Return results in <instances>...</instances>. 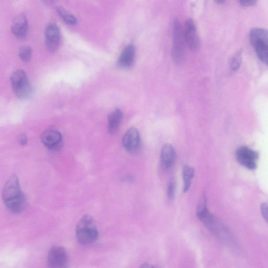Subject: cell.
Here are the masks:
<instances>
[{"label": "cell", "instance_id": "obj_1", "mask_svg": "<svg viewBox=\"0 0 268 268\" xmlns=\"http://www.w3.org/2000/svg\"><path fill=\"white\" fill-rule=\"evenodd\" d=\"M3 199L7 209L12 213H19L26 208L27 201L22 192L18 178L13 175L4 185Z\"/></svg>", "mask_w": 268, "mask_h": 268}, {"label": "cell", "instance_id": "obj_2", "mask_svg": "<svg viewBox=\"0 0 268 268\" xmlns=\"http://www.w3.org/2000/svg\"><path fill=\"white\" fill-rule=\"evenodd\" d=\"M76 234L78 242L82 245H88L94 243L99 235L95 219L90 215L84 216L77 225Z\"/></svg>", "mask_w": 268, "mask_h": 268}, {"label": "cell", "instance_id": "obj_3", "mask_svg": "<svg viewBox=\"0 0 268 268\" xmlns=\"http://www.w3.org/2000/svg\"><path fill=\"white\" fill-rule=\"evenodd\" d=\"M250 39L258 57L268 66V30L260 27L252 28Z\"/></svg>", "mask_w": 268, "mask_h": 268}, {"label": "cell", "instance_id": "obj_4", "mask_svg": "<svg viewBox=\"0 0 268 268\" xmlns=\"http://www.w3.org/2000/svg\"><path fill=\"white\" fill-rule=\"evenodd\" d=\"M184 42L181 24L178 19H176L173 24L172 57L174 63L177 65L182 64L184 59Z\"/></svg>", "mask_w": 268, "mask_h": 268}, {"label": "cell", "instance_id": "obj_5", "mask_svg": "<svg viewBox=\"0 0 268 268\" xmlns=\"http://www.w3.org/2000/svg\"><path fill=\"white\" fill-rule=\"evenodd\" d=\"M14 92L19 99H27L32 93V87L25 72L18 70L14 72L11 77Z\"/></svg>", "mask_w": 268, "mask_h": 268}, {"label": "cell", "instance_id": "obj_6", "mask_svg": "<svg viewBox=\"0 0 268 268\" xmlns=\"http://www.w3.org/2000/svg\"><path fill=\"white\" fill-rule=\"evenodd\" d=\"M48 265L50 268H66L69 263L68 256L64 247L54 246L50 250L48 258Z\"/></svg>", "mask_w": 268, "mask_h": 268}, {"label": "cell", "instance_id": "obj_7", "mask_svg": "<svg viewBox=\"0 0 268 268\" xmlns=\"http://www.w3.org/2000/svg\"><path fill=\"white\" fill-rule=\"evenodd\" d=\"M236 157L239 162L244 167L249 169H255L257 167V161L259 157V153L246 146L240 147L236 153Z\"/></svg>", "mask_w": 268, "mask_h": 268}, {"label": "cell", "instance_id": "obj_8", "mask_svg": "<svg viewBox=\"0 0 268 268\" xmlns=\"http://www.w3.org/2000/svg\"><path fill=\"white\" fill-rule=\"evenodd\" d=\"M45 44L51 53L56 51L61 42V35L58 26L55 23H50L46 28L45 32Z\"/></svg>", "mask_w": 268, "mask_h": 268}, {"label": "cell", "instance_id": "obj_9", "mask_svg": "<svg viewBox=\"0 0 268 268\" xmlns=\"http://www.w3.org/2000/svg\"><path fill=\"white\" fill-rule=\"evenodd\" d=\"M140 134L136 128H132L125 133L123 138V145L126 150L130 153L136 152L140 146Z\"/></svg>", "mask_w": 268, "mask_h": 268}, {"label": "cell", "instance_id": "obj_10", "mask_svg": "<svg viewBox=\"0 0 268 268\" xmlns=\"http://www.w3.org/2000/svg\"><path fill=\"white\" fill-rule=\"evenodd\" d=\"M184 37L185 43L192 51H197L200 46L197 29L192 19L187 20L185 24Z\"/></svg>", "mask_w": 268, "mask_h": 268}, {"label": "cell", "instance_id": "obj_11", "mask_svg": "<svg viewBox=\"0 0 268 268\" xmlns=\"http://www.w3.org/2000/svg\"><path fill=\"white\" fill-rule=\"evenodd\" d=\"M42 141L48 148L51 150L59 149L62 143V136L59 132L55 130L45 132L41 137Z\"/></svg>", "mask_w": 268, "mask_h": 268}, {"label": "cell", "instance_id": "obj_12", "mask_svg": "<svg viewBox=\"0 0 268 268\" xmlns=\"http://www.w3.org/2000/svg\"><path fill=\"white\" fill-rule=\"evenodd\" d=\"M11 30L17 38H25L28 32V22L26 16L20 14L16 17L13 20Z\"/></svg>", "mask_w": 268, "mask_h": 268}, {"label": "cell", "instance_id": "obj_13", "mask_svg": "<svg viewBox=\"0 0 268 268\" xmlns=\"http://www.w3.org/2000/svg\"><path fill=\"white\" fill-rule=\"evenodd\" d=\"M176 151L169 143L165 144L161 149L160 160L162 169L164 170L169 169L176 159Z\"/></svg>", "mask_w": 268, "mask_h": 268}, {"label": "cell", "instance_id": "obj_14", "mask_svg": "<svg viewBox=\"0 0 268 268\" xmlns=\"http://www.w3.org/2000/svg\"><path fill=\"white\" fill-rule=\"evenodd\" d=\"M135 48L133 45H129L122 51L118 60V65L121 68L131 67L135 58Z\"/></svg>", "mask_w": 268, "mask_h": 268}, {"label": "cell", "instance_id": "obj_15", "mask_svg": "<svg viewBox=\"0 0 268 268\" xmlns=\"http://www.w3.org/2000/svg\"><path fill=\"white\" fill-rule=\"evenodd\" d=\"M123 118V113L120 109L113 111L109 117L108 128L111 133H115L118 129Z\"/></svg>", "mask_w": 268, "mask_h": 268}, {"label": "cell", "instance_id": "obj_16", "mask_svg": "<svg viewBox=\"0 0 268 268\" xmlns=\"http://www.w3.org/2000/svg\"><path fill=\"white\" fill-rule=\"evenodd\" d=\"M184 181V192H187L190 189L192 179L194 175V169L189 165H185L182 170Z\"/></svg>", "mask_w": 268, "mask_h": 268}, {"label": "cell", "instance_id": "obj_17", "mask_svg": "<svg viewBox=\"0 0 268 268\" xmlns=\"http://www.w3.org/2000/svg\"><path fill=\"white\" fill-rule=\"evenodd\" d=\"M57 12L67 24L70 25L77 24L78 22L77 18L74 15L67 11L64 8L58 7Z\"/></svg>", "mask_w": 268, "mask_h": 268}, {"label": "cell", "instance_id": "obj_18", "mask_svg": "<svg viewBox=\"0 0 268 268\" xmlns=\"http://www.w3.org/2000/svg\"><path fill=\"white\" fill-rule=\"evenodd\" d=\"M242 51L239 50L232 57L231 60L230 67L232 70H238L242 64Z\"/></svg>", "mask_w": 268, "mask_h": 268}, {"label": "cell", "instance_id": "obj_19", "mask_svg": "<svg viewBox=\"0 0 268 268\" xmlns=\"http://www.w3.org/2000/svg\"><path fill=\"white\" fill-rule=\"evenodd\" d=\"M32 49L28 46H23L19 50L18 55L20 59L24 62L29 61L32 56Z\"/></svg>", "mask_w": 268, "mask_h": 268}, {"label": "cell", "instance_id": "obj_20", "mask_svg": "<svg viewBox=\"0 0 268 268\" xmlns=\"http://www.w3.org/2000/svg\"><path fill=\"white\" fill-rule=\"evenodd\" d=\"M167 194L169 199L173 198L175 194V184L172 181H170L168 185Z\"/></svg>", "mask_w": 268, "mask_h": 268}, {"label": "cell", "instance_id": "obj_21", "mask_svg": "<svg viewBox=\"0 0 268 268\" xmlns=\"http://www.w3.org/2000/svg\"><path fill=\"white\" fill-rule=\"evenodd\" d=\"M240 4L245 7H251L255 5L258 0H239Z\"/></svg>", "mask_w": 268, "mask_h": 268}, {"label": "cell", "instance_id": "obj_22", "mask_svg": "<svg viewBox=\"0 0 268 268\" xmlns=\"http://www.w3.org/2000/svg\"><path fill=\"white\" fill-rule=\"evenodd\" d=\"M261 212L264 218L268 223V206L267 204L263 203L261 205Z\"/></svg>", "mask_w": 268, "mask_h": 268}, {"label": "cell", "instance_id": "obj_23", "mask_svg": "<svg viewBox=\"0 0 268 268\" xmlns=\"http://www.w3.org/2000/svg\"><path fill=\"white\" fill-rule=\"evenodd\" d=\"M18 141L19 143L20 144V145H25L27 141L26 136L24 135V134H22V135H20L18 137Z\"/></svg>", "mask_w": 268, "mask_h": 268}, {"label": "cell", "instance_id": "obj_24", "mask_svg": "<svg viewBox=\"0 0 268 268\" xmlns=\"http://www.w3.org/2000/svg\"><path fill=\"white\" fill-rule=\"evenodd\" d=\"M42 1L47 5H52L54 3V0H42Z\"/></svg>", "mask_w": 268, "mask_h": 268}, {"label": "cell", "instance_id": "obj_25", "mask_svg": "<svg viewBox=\"0 0 268 268\" xmlns=\"http://www.w3.org/2000/svg\"><path fill=\"white\" fill-rule=\"evenodd\" d=\"M215 1L219 4H223L225 3V0H215Z\"/></svg>", "mask_w": 268, "mask_h": 268}, {"label": "cell", "instance_id": "obj_26", "mask_svg": "<svg viewBox=\"0 0 268 268\" xmlns=\"http://www.w3.org/2000/svg\"><path fill=\"white\" fill-rule=\"evenodd\" d=\"M141 268H152L153 267V266H151L150 265H148V264H143L141 266Z\"/></svg>", "mask_w": 268, "mask_h": 268}]
</instances>
